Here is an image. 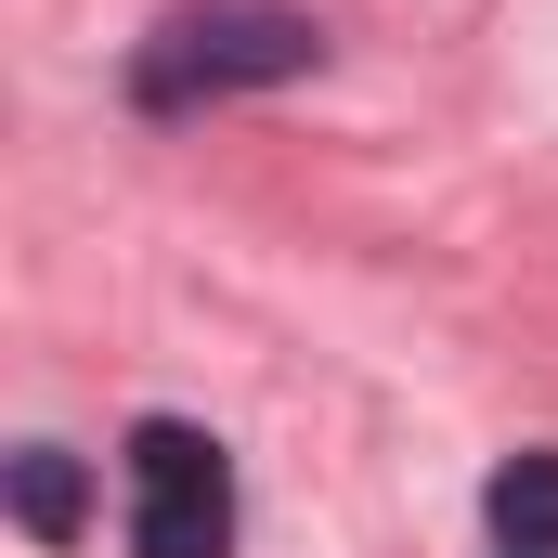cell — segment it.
<instances>
[{
    "instance_id": "3957f363",
    "label": "cell",
    "mask_w": 558,
    "mask_h": 558,
    "mask_svg": "<svg viewBox=\"0 0 558 558\" xmlns=\"http://www.w3.org/2000/svg\"><path fill=\"white\" fill-rule=\"evenodd\" d=\"M481 520H494L507 558H558V454H507L481 481Z\"/></svg>"
},
{
    "instance_id": "6da1fadb",
    "label": "cell",
    "mask_w": 558,
    "mask_h": 558,
    "mask_svg": "<svg viewBox=\"0 0 558 558\" xmlns=\"http://www.w3.org/2000/svg\"><path fill=\"white\" fill-rule=\"evenodd\" d=\"M312 65H325V26L299 0H182L131 39V105L195 118V105H234V92H286Z\"/></svg>"
},
{
    "instance_id": "277c9868",
    "label": "cell",
    "mask_w": 558,
    "mask_h": 558,
    "mask_svg": "<svg viewBox=\"0 0 558 558\" xmlns=\"http://www.w3.org/2000/svg\"><path fill=\"white\" fill-rule=\"evenodd\" d=\"M13 520H26L39 546H78V520H92V468H78L65 441H26V454H13Z\"/></svg>"
},
{
    "instance_id": "7a4b0ae2",
    "label": "cell",
    "mask_w": 558,
    "mask_h": 558,
    "mask_svg": "<svg viewBox=\"0 0 558 558\" xmlns=\"http://www.w3.org/2000/svg\"><path fill=\"white\" fill-rule=\"evenodd\" d=\"M131 558H234V468L208 428H131Z\"/></svg>"
}]
</instances>
